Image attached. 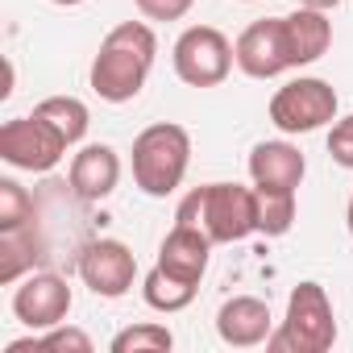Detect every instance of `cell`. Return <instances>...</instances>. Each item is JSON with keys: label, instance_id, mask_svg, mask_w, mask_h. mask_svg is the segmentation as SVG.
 Returning <instances> with one entry per match:
<instances>
[{"label": "cell", "instance_id": "6da1fadb", "mask_svg": "<svg viewBox=\"0 0 353 353\" xmlns=\"http://www.w3.org/2000/svg\"><path fill=\"white\" fill-rule=\"evenodd\" d=\"M154 54H158V38L145 21H121L104 34L88 83L104 104H129L137 100V92L145 88L150 71H154Z\"/></svg>", "mask_w": 353, "mask_h": 353}, {"label": "cell", "instance_id": "7a4b0ae2", "mask_svg": "<svg viewBox=\"0 0 353 353\" xmlns=\"http://www.w3.org/2000/svg\"><path fill=\"white\" fill-rule=\"evenodd\" d=\"M174 221L204 229L216 245L245 241L258 233V192L241 183H204L179 200Z\"/></svg>", "mask_w": 353, "mask_h": 353}, {"label": "cell", "instance_id": "3957f363", "mask_svg": "<svg viewBox=\"0 0 353 353\" xmlns=\"http://www.w3.org/2000/svg\"><path fill=\"white\" fill-rule=\"evenodd\" d=\"M192 166V133L174 121L145 125L133 137V183L150 200H166L183 188Z\"/></svg>", "mask_w": 353, "mask_h": 353}, {"label": "cell", "instance_id": "277c9868", "mask_svg": "<svg viewBox=\"0 0 353 353\" xmlns=\"http://www.w3.org/2000/svg\"><path fill=\"white\" fill-rule=\"evenodd\" d=\"M336 345V316L328 303V291L316 279H303L287 295V316L283 328L270 332L266 349H287V353H328Z\"/></svg>", "mask_w": 353, "mask_h": 353}, {"label": "cell", "instance_id": "5b68a950", "mask_svg": "<svg viewBox=\"0 0 353 353\" xmlns=\"http://www.w3.org/2000/svg\"><path fill=\"white\" fill-rule=\"evenodd\" d=\"M336 108H341V100L328 79L299 75L270 96V125L287 137H299V133H316V129L332 125Z\"/></svg>", "mask_w": 353, "mask_h": 353}, {"label": "cell", "instance_id": "8992f818", "mask_svg": "<svg viewBox=\"0 0 353 353\" xmlns=\"http://www.w3.org/2000/svg\"><path fill=\"white\" fill-rule=\"evenodd\" d=\"M170 63H174V75L188 88H221L229 79V71L237 67L233 42L216 26H188L170 50Z\"/></svg>", "mask_w": 353, "mask_h": 353}, {"label": "cell", "instance_id": "52a82bcc", "mask_svg": "<svg viewBox=\"0 0 353 353\" xmlns=\"http://www.w3.org/2000/svg\"><path fill=\"white\" fill-rule=\"evenodd\" d=\"M67 137L42 121L38 112L30 117H13L0 125V158L17 170H30V174H50L63 158H67Z\"/></svg>", "mask_w": 353, "mask_h": 353}, {"label": "cell", "instance_id": "ba28073f", "mask_svg": "<svg viewBox=\"0 0 353 353\" xmlns=\"http://www.w3.org/2000/svg\"><path fill=\"white\" fill-rule=\"evenodd\" d=\"M75 270H79L83 287H88L92 295H100V299H121V295H129L133 283H137V258H133V250H129L125 241H117V237H96V241H88V245L79 250V258H75Z\"/></svg>", "mask_w": 353, "mask_h": 353}, {"label": "cell", "instance_id": "9c48e42d", "mask_svg": "<svg viewBox=\"0 0 353 353\" xmlns=\"http://www.w3.org/2000/svg\"><path fill=\"white\" fill-rule=\"evenodd\" d=\"M71 303H75L71 283H67L63 274H50V270L26 274L21 287L13 291V316H17L30 332H46V328L63 324L67 312H71Z\"/></svg>", "mask_w": 353, "mask_h": 353}, {"label": "cell", "instance_id": "30bf717a", "mask_svg": "<svg viewBox=\"0 0 353 353\" xmlns=\"http://www.w3.org/2000/svg\"><path fill=\"white\" fill-rule=\"evenodd\" d=\"M233 59H237V71L250 79H279L283 71H291L287 42H283V17H262L245 26L241 38L233 42Z\"/></svg>", "mask_w": 353, "mask_h": 353}, {"label": "cell", "instance_id": "8fae6325", "mask_svg": "<svg viewBox=\"0 0 353 353\" xmlns=\"http://www.w3.org/2000/svg\"><path fill=\"white\" fill-rule=\"evenodd\" d=\"M67 183H71L75 200H83V204L108 200L121 183V154L104 141L79 145V154L71 158V170H67Z\"/></svg>", "mask_w": 353, "mask_h": 353}, {"label": "cell", "instance_id": "7c38bea8", "mask_svg": "<svg viewBox=\"0 0 353 353\" xmlns=\"http://www.w3.org/2000/svg\"><path fill=\"white\" fill-rule=\"evenodd\" d=\"M307 174V158L291 141H258L250 150V179L258 192H299Z\"/></svg>", "mask_w": 353, "mask_h": 353}, {"label": "cell", "instance_id": "4fadbf2b", "mask_svg": "<svg viewBox=\"0 0 353 353\" xmlns=\"http://www.w3.org/2000/svg\"><path fill=\"white\" fill-rule=\"evenodd\" d=\"M212 245H216V241H212L204 229L174 221V229H170V233L162 237V245H158V262H154V266H162L166 274L183 279V283H200V279L208 274Z\"/></svg>", "mask_w": 353, "mask_h": 353}, {"label": "cell", "instance_id": "5bb4252c", "mask_svg": "<svg viewBox=\"0 0 353 353\" xmlns=\"http://www.w3.org/2000/svg\"><path fill=\"white\" fill-rule=\"evenodd\" d=\"M216 332H221V341L233 345V349L266 345L270 332H274L270 303L258 299V295H233V299H225L221 312H216Z\"/></svg>", "mask_w": 353, "mask_h": 353}, {"label": "cell", "instance_id": "9a60e30c", "mask_svg": "<svg viewBox=\"0 0 353 353\" xmlns=\"http://www.w3.org/2000/svg\"><path fill=\"white\" fill-rule=\"evenodd\" d=\"M283 42H287L291 71H295V67H307V63H316V59H324L328 46H332V21H328V13L299 5L295 13L283 17Z\"/></svg>", "mask_w": 353, "mask_h": 353}, {"label": "cell", "instance_id": "2e32d148", "mask_svg": "<svg viewBox=\"0 0 353 353\" xmlns=\"http://www.w3.org/2000/svg\"><path fill=\"white\" fill-rule=\"evenodd\" d=\"M38 250H42L38 225L13 229V233H0V283H17V279H26V270L42 258Z\"/></svg>", "mask_w": 353, "mask_h": 353}, {"label": "cell", "instance_id": "e0dca14e", "mask_svg": "<svg viewBox=\"0 0 353 353\" xmlns=\"http://www.w3.org/2000/svg\"><path fill=\"white\" fill-rule=\"evenodd\" d=\"M196 291H200V283H183V279L166 274L162 266H154V270L141 279V299H145L154 312H166V316L183 312V307L196 299Z\"/></svg>", "mask_w": 353, "mask_h": 353}, {"label": "cell", "instance_id": "ac0fdd59", "mask_svg": "<svg viewBox=\"0 0 353 353\" xmlns=\"http://www.w3.org/2000/svg\"><path fill=\"white\" fill-rule=\"evenodd\" d=\"M34 112H38L42 121H50V125L67 137V145H79V141L88 137L92 112H88V104H83V100H75V96H46Z\"/></svg>", "mask_w": 353, "mask_h": 353}, {"label": "cell", "instance_id": "d6986e66", "mask_svg": "<svg viewBox=\"0 0 353 353\" xmlns=\"http://www.w3.org/2000/svg\"><path fill=\"white\" fill-rule=\"evenodd\" d=\"M108 349L112 353H166V349H174V332L158 320H141V324L121 328Z\"/></svg>", "mask_w": 353, "mask_h": 353}, {"label": "cell", "instance_id": "ffe728a7", "mask_svg": "<svg viewBox=\"0 0 353 353\" xmlns=\"http://www.w3.org/2000/svg\"><path fill=\"white\" fill-rule=\"evenodd\" d=\"M291 225H295V192H258V233L287 237Z\"/></svg>", "mask_w": 353, "mask_h": 353}, {"label": "cell", "instance_id": "44dd1931", "mask_svg": "<svg viewBox=\"0 0 353 353\" xmlns=\"http://www.w3.org/2000/svg\"><path fill=\"white\" fill-rule=\"evenodd\" d=\"M34 200L30 192L17 183V179H0V233H13V229H26L34 225Z\"/></svg>", "mask_w": 353, "mask_h": 353}, {"label": "cell", "instance_id": "7402d4cb", "mask_svg": "<svg viewBox=\"0 0 353 353\" xmlns=\"http://www.w3.org/2000/svg\"><path fill=\"white\" fill-rule=\"evenodd\" d=\"M328 154H332L336 166L353 170V112L332 121V129H328Z\"/></svg>", "mask_w": 353, "mask_h": 353}, {"label": "cell", "instance_id": "603a6c76", "mask_svg": "<svg viewBox=\"0 0 353 353\" xmlns=\"http://www.w3.org/2000/svg\"><path fill=\"white\" fill-rule=\"evenodd\" d=\"M145 21H183L196 0H133Z\"/></svg>", "mask_w": 353, "mask_h": 353}, {"label": "cell", "instance_id": "cb8c5ba5", "mask_svg": "<svg viewBox=\"0 0 353 353\" xmlns=\"http://www.w3.org/2000/svg\"><path fill=\"white\" fill-rule=\"evenodd\" d=\"M295 5H303V9H320V13H328V9H336L341 0H295Z\"/></svg>", "mask_w": 353, "mask_h": 353}, {"label": "cell", "instance_id": "d4e9b609", "mask_svg": "<svg viewBox=\"0 0 353 353\" xmlns=\"http://www.w3.org/2000/svg\"><path fill=\"white\" fill-rule=\"evenodd\" d=\"M345 225H349V237H353V192H349V204H345Z\"/></svg>", "mask_w": 353, "mask_h": 353}, {"label": "cell", "instance_id": "484cf974", "mask_svg": "<svg viewBox=\"0 0 353 353\" xmlns=\"http://www.w3.org/2000/svg\"><path fill=\"white\" fill-rule=\"evenodd\" d=\"M54 5H63V9H75V5H83V0H54Z\"/></svg>", "mask_w": 353, "mask_h": 353}]
</instances>
